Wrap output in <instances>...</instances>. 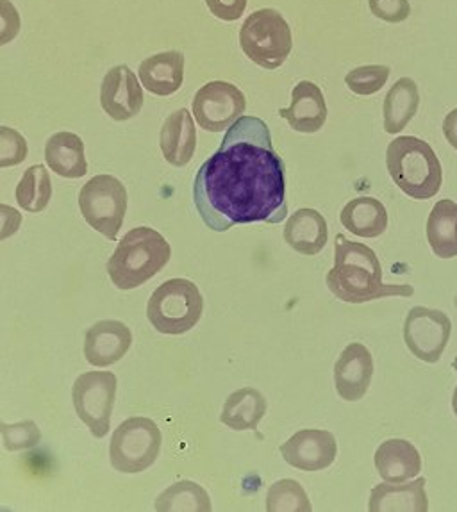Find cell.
Listing matches in <instances>:
<instances>
[{"label":"cell","instance_id":"cell-1","mask_svg":"<svg viewBox=\"0 0 457 512\" xmlns=\"http://www.w3.org/2000/svg\"><path fill=\"white\" fill-rule=\"evenodd\" d=\"M193 202L202 222L215 232L240 223L286 220L284 163L261 118L241 116L229 127L220 149L197 172Z\"/></svg>","mask_w":457,"mask_h":512},{"label":"cell","instance_id":"cell-2","mask_svg":"<svg viewBox=\"0 0 457 512\" xmlns=\"http://www.w3.org/2000/svg\"><path fill=\"white\" fill-rule=\"evenodd\" d=\"M327 288L347 304H365L377 298L411 297L415 288L388 286L374 250L338 234L334 240V268L327 273Z\"/></svg>","mask_w":457,"mask_h":512},{"label":"cell","instance_id":"cell-3","mask_svg":"<svg viewBox=\"0 0 457 512\" xmlns=\"http://www.w3.org/2000/svg\"><path fill=\"white\" fill-rule=\"evenodd\" d=\"M172 247L158 231L136 227L127 232L108 261L109 279L118 290H134L168 265Z\"/></svg>","mask_w":457,"mask_h":512},{"label":"cell","instance_id":"cell-4","mask_svg":"<svg viewBox=\"0 0 457 512\" xmlns=\"http://www.w3.org/2000/svg\"><path fill=\"white\" fill-rule=\"evenodd\" d=\"M391 179L408 197L433 199L443 182V170L433 147L415 136H400L386 150Z\"/></svg>","mask_w":457,"mask_h":512},{"label":"cell","instance_id":"cell-5","mask_svg":"<svg viewBox=\"0 0 457 512\" xmlns=\"http://www.w3.org/2000/svg\"><path fill=\"white\" fill-rule=\"evenodd\" d=\"M204 313V298L188 279L163 282L147 304V318L152 327L167 336H181L192 331Z\"/></svg>","mask_w":457,"mask_h":512},{"label":"cell","instance_id":"cell-6","mask_svg":"<svg viewBox=\"0 0 457 512\" xmlns=\"http://www.w3.org/2000/svg\"><path fill=\"white\" fill-rule=\"evenodd\" d=\"M240 45L245 56L258 67L265 70L283 67L293 49L290 25L279 11L258 9L245 18Z\"/></svg>","mask_w":457,"mask_h":512},{"label":"cell","instance_id":"cell-7","mask_svg":"<svg viewBox=\"0 0 457 512\" xmlns=\"http://www.w3.org/2000/svg\"><path fill=\"white\" fill-rule=\"evenodd\" d=\"M127 190L117 177L100 174L86 182L79 193V207L93 231L117 240L127 213Z\"/></svg>","mask_w":457,"mask_h":512},{"label":"cell","instance_id":"cell-8","mask_svg":"<svg viewBox=\"0 0 457 512\" xmlns=\"http://www.w3.org/2000/svg\"><path fill=\"white\" fill-rule=\"evenodd\" d=\"M163 436L156 422L143 416L125 420L113 434L109 461L120 473H142L158 459Z\"/></svg>","mask_w":457,"mask_h":512},{"label":"cell","instance_id":"cell-9","mask_svg":"<svg viewBox=\"0 0 457 512\" xmlns=\"http://www.w3.org/2000/svg\"><path fill=\"white\" fill-rule=\"evenodd\" d=\"M117 386V375L111 372H86L74 382L75 413L95 438H106L111 430Z\"/></svg>","mask_w":457,"mask_h":512},{"label":"cell","instance_id":"cell-10","mask_svg":"<svg viewBox=\"0 0 457 512\" xmlns=\"http://www.w3.org/2000/svg\"><path fill=\"white\" fill-rule=\"evenodd\" d=\"M192 108L200 129L208 133H220L240 120L247 109V99L238 86L225 81H213L204 84L195 93Z\"/></svg>","mask_w":457,"mask_h":512},{"label":"cell","instance_id":"cell-11","mask_svg":"<svg viewBox=\"0 0 457 512\" xmlns=\"http://www.w3.org/2000/svg\"><path fill=\"white\" fill-rule=\"evenodd\" d=\"M452 334V322L449 316L429 307H413L404 323V341L409 352L424 361L438 363Z\"/></svg>","mask_w":457,"mask_h":512},{"label":"cell","instance_id":"cell-12","mask_svg":"<svg viewBox=\"0 0 457 512\" xmlns=\"http://www.w3.org/2000/svg\"><path fill=\"white\" fill-rule=\"evenodd\" d=\"M338 445L329 430L304 429L293 434L284 445L281 455L284 461L297 470L322 471L334 463Z\"/></svg>","mask_w":457,"mask_h":512},{"label":"cell","instance_id":"cell-13","mask_svg":"<svg viewBox=\"0 0 457 512\" xmlns=\"http://www.w3.org/2000/svg\"><path fill=\"white\" fill-rule=\"evenodd\" d=\"M143 88L133 70L125 65L111 68L100 88V106L109 118L125 122L143 108Z\"/></svg>","mask_w":457,"mask_h":512},{"label":"cell","instance_id":"cell-14","mask_svg":"<svg viewBox=\"0 0 457 512\" xmlns=\"http://www.w3.org/2000/svg\"><path fill=\"white\" fill-rule=\"evenodd\" d=\"M374 377V357L361 343H350L334 366V384L345 402L365 397Z\"/></svg>","mask_w":457,"mask_h":512},{"label":"cell","instance_id":"cell-15","mask_svg":"<svg viewBox=\"0 0 457 512\" xmlns=\"http://www.w3.org/2000/svg\"><path fill=\"white\" fill-rule=\"evenodd\" d=\"M133 345V332L118 320H102L86 332L84 357L97 368L118 363Z\"/></svg>","mask_w":457,"mask_h":512},{"label":"cell","instance_id":"cell-16","mask_svg":"<svg viewBox=\"0 0 457 512\" xmlns=\"http://www.w3.org/2000/svg\"><path fill=\"white\" fill-rule=\"evenodd\" d=\"M279 115L295 133H318L327 120L324 93L311 81H300L291 91V106L279 109Z\"/></svg>","mask_w":457,"mask_h":512},{"label":"cell","instance_id":"cell-17","mask_svg":"<svg viewBox=\"0 0 457 512\" xmlns=\"http://www.w3.org/2000/svg\"><path fill=\"white\" fill-rule=\"evenodd\" d=\"M184 61V54L179 50H167L143 59L138 68L143 88L158 97L174 95L183 86Z\"/></svg>","mask_w":457,"mask_h":512},{"label":"cell","instance_id":"cell-18","mask_svg":"<svg viewBox=\"0 0 457 512\" xmlns=\"http://www.w3.org/2000/svg\"><path fill=\"white\" fill-rule=\"evenodd\" d=\"M375 468L384 482L402 484L418 477L422 457L406 439H388L375 452Z\"/></svg>","mask_w":457,"mask_h":512},{"label":"cell","instance_id":"cell-19","mask_svg":"<svg viewBox=\"0 0 457 512\" xmlns=\"http://www.w3.org/2000/svg\"><path fill=\"white\" fill-rule=\"evenodd\" d=\"M425 484L427 480L424 477L413 479L411 482H402V484L383 482L372 489L368 511L425 512L429 509Z\"/></svg>","mask_w":457,"mask_h":512},{"label":"cell","instance_id":"cell-20","mask_svg":"<svg viewBox=\"0 0 457 512\" xmlns=\"http://www.w3.org/2000/svg\"><path fill=\"white\" fill-rule=\"evenodd\" d=\"M161 152L172 166L188 165L197 149V131L188 109H179L168 116L159 136Z\"/></svg>","mask_w":457,"mask_h":512},{"label":"cell","instance_id":"cell-21","mask_svg":"<svg viewBox=\"0 0 457 512\" xmlns=\"http://www.w3.org/2000/svg\"><path fill=\"white\" fill-rule=\"evenodd\" d=\"M327 222L316 209H299L288 218L284 241L302 256H316L327 245Z\"/></svg>","mask_w":457,"mask_h":512},{"label":"cell","instance_id":"cell-22","mask_svg":"<svg viewBox=\"0 0 457 512\" xmlns=\"http://www.w3.org/2000/svg\"><path fill=\"white\" fill-rule=\"evenodd\" d=\"M45 161L54 174L65 179H81L88 174L83 140L68 131L50 136L45 145Z\"/></svg>","mask_w":457,"mask_h":512},{"label":"cell","instance_id":"cell-23","mask_svg":"<svg viewBox=\"0 0 457 512\" xmlns=\"http://www.w3.org/2000/svg\"><path fill=\"white\" fill-rule=\"evenodd\" d=\"M340 222L347 231L361 238H379L388 229V211L381 200L358 197L341 211Z\"/></svg>","mask_w":457,"mask_h":512},{"label":"cell","instance_id":"cell-24","mask_svg":"<svg viewBox=\"0 0 457 512\" xmlns=\"http://www.w3.org/2000/svg\"><path fill=\"white\" fill-rule=\"evenodd\" d=\"M420 106V93L413 79L402 77L391 86L384 99V131L388 134H399L408 127L415 118Z\"/></svg>","mask_w":457,"mask_h":512},{"label":"cell","instance_id":"cell-25","mask_svg":"<svg viewBox=\"0 0 457 512\" xmlns=\"http://www.w3.org/2000/svg\"><path fill=\"white\" fill-rule=\"evenodd\" d=\"M268 404L263 393L254 388H241L225 400L220 422L233 430H256L266 414Z\"/></svg>","mask_w":457,"mask_h":512},{"label":"cell","instance_id":"cell-26","mask_svg":"<svg viewBox=\"0 0 457 512\" xmlns=\"http://www.w3.org/2000/svg\"><path fill=\"white\" fill-rule=\"evenodd\" d=\"M427 240L441 259L457 256V204L454 200L436 202L427 220Z\"/></svg>","mask_w":457,"mask_h":512},{"label":"cell","instance_id":"cell-27","mask_svg":"<svg viewBox=\"0 0 457 512\" xmlns=\"http://www.w3.org/2000/svg\"><path fill=\"white\" fill-rule=\"evenodd\" d=\"M156 511L209 512L211 500H209L208 491L202 486L195 484L192 480H181L158 496Z\"/></svg>","mask_w":457,"mask_h":512},{"label":"cell","instance_id":"cell-28","mask_svg":"<svg viewBox=\"0 0 457 512\" xmlns=\"http://www.w3.org/2000/svg\"><path fill=\"white\" fill-rule=\"evenodd\" d=\"M15 197L18 206L29 213H42L43 209H47L52 199V182L47 168L34 165L25 170L22 181L18 182Z\"/></svg>","mask_w":457,"mask_h":512},{"label":"cell","instance_id":"cell-29","mask_svg":"<svg viewBox=\"0 0 457 512\" xmlns=\"http://www.w3.org/2000/svg\"><path fill=\"white\" fill-rule=\"evenodd\" d=\"M313 509L308 495L297 480L284 479L272 484L266 495L268 512H309Z\"/></svg>","mask_w":457,"mask_h":512},{"label":"cell","instance_id":"cell-30","mask_svg":"<svg viewBox=\"0 0 457 512\" xmlns=\"http://www.w3.org/2000/svg\"><path fill=\"white\" fill-rule=\"evenodd\" d=\"M388 77H390V67L366 65V67L350 70L347 77H345V83H347L352 93L361 95V97H368V95H374L377 91L383 90Z\"/></svg>","mask_w":457,"mask_h":512},{"label":"cell","instance_id":"cell-31","mask_svg":"<svg viewBox=\"0 0 457 512\" xmlns=\"http://www.w3.org/2000/svg\"><path fill=\"white\" fill-rule=\"evenodd\" d=\"M0 432L4 439V446L9 452H18V450H29L42 441V432L38 429L36 423L20 422L15 425L0 423Z\"/></svg>","mask_w":457,"mask_h":512},{"label":"cell","instance_id":"cell-32","mask_svg":"<svg viewBox=\"0 0 457 512\" xmlns=\"http://www.w3.org/2000/svg\"><path fill=\"white\" fill-rule=\"evenodd\" d=\"M27 157V141L24 136L9 129L6 125L0 127V168L17 166L24 163Z\"/></svg>","mask_w":457,"mask_h":512},{"label":"cell","instance_id":"cell-33","mask_svg":"<svg viewBox=\"0 0 457 512\" xmlns=\"http://www.w3.org/2000/svg\"><path fill=\"white\" fill-rule=\"evenodd\" d=\"M368 6L375 17L390 24H400L411 15L408 0H368Z\"/></svg>","mask_w":457,"mask_h":512},{"label":"cell","instance_id":"cell-34","mask_svg":"<svg viewBox=\"0 0 457 512\" xmlns=\"http://www.w3.org/2000/svg\"><path fill=\"white\" fill-rule=\"evenodd\" d=\"M208 4L209 11L224 22H236L243 17V11L247 8V0H204Z\"/></svg>","mask_w":457,"mask_h":512},{"label":"cell","instance_id":"cell-35","mask_svg":"<svg viewBox=\"0 0 457 512\" xmlns=\"http://www.w3.org/2000/svg\"><path fill=\"white\" fill-rule=\"evenodd\" d=\"M2 2V40L0 43H8L13 40L20 29V18H18L17 9L9 4V0H0Z\"/></svg>","mask_w":457,"mask_h":512},{"label":"cell","instance_id":"cell-36","mask_svg":"<svg viewBox=\"0 0 457 512\" xmlns=\"http://www.w3.org/2000/svg\"><path fill=\"white\" fill-rule=\"evenodd\" d=\"M443 134H445V138L452 145V149L457 150V108L452 109L449 115L445 116Z\"/></svg>","mask_w":457,"mask_h":512},{"label":"cell","instance_id":"cell-37","mask_svg":"<svg viewBox=\"0 0 457 512\" xmlns=\"http://www.w3.org/2000/svg\"><path fill=\"white\" fill-rule=\"evenodd\" d=\"M452 409H454V414L457 416V388L454 391V397H452Z\"/></svg>","mask_w":457,"mask_h":512},{"label":"cell","instance_id":"cell-38","mask_svg":"<svg viewBox=\"0 0 457 512\" xmlns=\"http://www.w3.org/2000/svg\"><path fill=\"white\" fill-rule=\"evenodd\" d=\"M452 368H454V370L457 372V357L454 359V363H452Z\"/></svg>","mask_w":457,"mask_h":512},{"label":"cell","instance_id":"cell-39","mask_svg":"<svg viewBox=\"0 0 457 512\" xmlns=\"http://www.w3.org/2000/svg\"><path fill=\"white\" fill-rule=\"evenodd\" d=\"M454 304H456V307H457V297H456V302H454Z\"/></svg>","mask_w":457,"mask_h":512}]
</instances>
